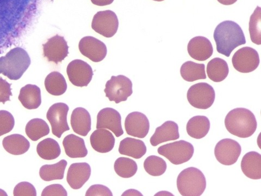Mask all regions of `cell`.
<instances>
[{"mask_svg": "<svg viewBox=\"0 0 261 196\" xmlns=\"http://www.w3.org/2000/svg\"><path fill=\"white\" fill-rule=\"evenodd\" d=\"M38 0H0V55L26 34Z\"/></svg>", "mask_w": 261, "mask_h": 196, "instance_id": "6da1fadb", "label": "cell"}, {"mask_svg": "<svg viewBox=\"0 0 261 196\" xmlns=\"http://www.w3.org/2000/svg\"><path fill=\"white\" fill-rule=\"evenodd\" d=\"M214 36L218 53L227 57L236 47L246 43L242 28L232 21L220 23L215 30Z\"/></svg>", "mask_w": 261, "mask_h": 196, "instance_id": "7a4b0ae2", "label": "cell"}, {"mask_svg": "<svg viewBox=\"0 0 261 196\" xmlns=\"http://www.w3.org/2000/svg\"><path fill=\"white\" fill-rule=\"evenodd\" d=\"M225 125L228 132L233 135L248 138L256 132L257 122L254 114L250 110L237 108L227 113Z\"/></svg>", "mask_w": 261, "mask_h": 196, "instance_id": "3957f363", "label": "cell"}, {"mask_svg": "<svg viewBox=\"0 0 261 196\" xmlns=\"http://www.w3.org/2000/svg\"><path fill=\"white\" fill-rule=\"evenodd\" d=\"M30 64L28 53L21 47H15L5 56L0 57V74L11 80H18L27 70Z\"/></svg>", "mask_w": 261, "mask_h": 196, "instance_id": "277c9868", "label": "cell"}, {"mask_svg": "<svg viewBox=\"0 0 261 196\" xmlns=\"http://www.w3.org/2000/svg\"><path fill=\"white\" fill-rule=\"evenodd\" d=\"M177 187L183 196H200L206 189V178L198 168L189 167L178 175Z\"/></svg>", "mask_w": 261, "mask_h": 196, "instance_id": "5b68a950", "label": "cell"}, {"mask_svg": "<svg viewBox=\"0 0 261 196\" xmlns=\"http://www.w3.org/2000/svg\"><path fill=\"white\" fill-rule=\"evenodd\" d=\"M194 149L190 142L184 140L168 143L159 147L158 153L173 164L178 165L190 161L193 156Z\"/></svg>", "mask_w": 261, "mask_h": 196, "instance_id": "8992f818", "label": "cell"}, {"mask_svg": "<svg viewBox=\"0 0 261 196\" xmlns=\"http://www.w3.org/2000/svg\"><path fill=\"white\" fill-rule=\"evenodd\" d=\"M104 92L111 102H125L133 93L132 81L124 76H112L106 83Z\"/></svg>", "mask_w": 261, "mask_h": 196, "instance_id": "52a82bcc", "label": "cell"}, {"mask_svg": "<svg viewBox=\"0 0 261 196\" xmlns=\"http://www.w3.org/2000/svg\"><path fill=\"white\" fill-rule=\"evenodd\" d=\"M187 97L194 108L206 110L214 104L216 93L210 85L200 83L192 86L187 92Z\"/></svg>", "mask_w": 261, "mask_h": 196, "instance_id": "ba28073f", "label": "cell"}, {"mask_svg": "<svg viewBox=\"0 0 261 196\" xmlns=\"http://www.w3.org/2000/svg\"><path fill=\"white\" fill-rule=\"evenodd\" d=\"M92 28L103 37L111 38L116 35L119 28L117 15L110 10L98 12L94 16Z\"/></svg>", "mask_w": 261, "mask_h": 196, "instance_id": "9c48e42d", "label": "cell"}, {"mask_svg": "<svg viewBox=\"0 0 261 196\" xmlns=\"http://www.w3.org/2000/svg\"><path fill=\"white\" fill-rule=\"evenodd\" d=\"M69 110L66 104L59 103L53 105L47 112L46 117L51 126L53 134L59 138L70 130L67 121Z\"/></svg>", "mask_w": 261, "mask_h": 196, "instance_id": "30bf717a", "label": "cell"}, {"mask_svg": "<svg viewBox=\"0 0 261 196\" xmlns=\"http://www.w3.org/2000/svg\"><path fill=\"white\" fill-rule=\"evenodd\" d=\"M259 57L255 49L244 47L233 55L232 63L234 68L242 73H249L256 70L259 64Z\"/></svg>", "mask_w": 261, "mask_h": 196, "instance_id": "8fae6325", "label": "cell"}, {"mask_svg": "<svg viewBox=\"0 0 261 196\" xmlns=\"http://www.w3.org/2000/svg\"><path fill=\"white\" fill-rule=\"evenodd\" d=\"M242 152L238 142L230 138H225L218 142L215 149L217 161L225 166H231L238 161Z\"/></svg>", "mask_w": 261, "mask_h": 196, "instance_id": "7c38bea8", "label": "cell"}, {"mask_svg": "<svg viewBox=\"0 0 261 196\" xmlns=\"http://www.w3.org/2000/svg\"><path fill=\"white\" fill-rule=\"evenodd\" d=\"M67 72L70 83L80 87H87L93 76L91 65L81 60L71 61L68 65Z\"/></svg>", "mask_w": 261, "mask_h": 196, "instance_id": "4fadbf2b", "label": "cell"}, {"mask_svg": "<svg viewBox=\"0 0 261 196\" xmlns=\"http://www.w3.org/2000/svg\"><path fill=\"white\" fill-rule=\"evenodd\" d=\"M43 55L48 61L56 64L62 62L69 54V46L65 38L57 35L43 45Z\"/></svg>", "mask_w": 261, "mask_h": 196, "instance_id": "5bb4252c", "label": "cell"}, {"mask_svg": "<svg viewBox=\"0 0 261 196\" xmlns=\"http://www.w3.org/2000/svg\"><path fill=\"white\" fill-rule=\"evenodd\" d=\"M79 48L82 54L94 62L102 61L108 53L106 45L101 40L92 36L81 39Z\"/></svg>", "mask_w": 261, "mask_h": 196, "instance_id": "9a60e30c", "label": "cell"}, {"mask_svg": "<svg viewBox=\"0 0 261 196\" xmlns=\"http://www.w3.org/2000/svg\"><path fill=\"white\" fill-rule=\"evenodd\" d=\"M96 129H109L117 137L123 135L120 114L112 108L101 110L97 114Z\"/></svg>", "mask_w": 261, "mask_h": 196, "instance_id": "2e32d148", "label": "cell"}, {"mask_svg": "<svg viewBox=\"0 0 261 196\" xmlns=\"http://www.w3.org/2000/svg\"><path fill=\"white\" fill-rule=\"evenodd\" d=\"M125 128L128 135L143 138L149 132V120L144 114L140 112H133L127 116L125 121Z\"/></svg>", "mask_w": 261, "mask_h": 196, "instance_id": "e0dca14e", "label": "cell"}, {"mask_svg": "<svg viewBox=\"0 0 261 196\" xmlns=\"http://www.w3.org/2000/svg\"><path fill=\"white\" fill-rule=\"evenodd\" d=\"M91 175V168L88 163H74L68 169L67 181L72 189L78 190L88 181Z\"/></svg>", "mask_w": 261, "mask_h": 196, "instance_id": "ac0fdd59", "label": "cell"}, {"mask_svg": "<svg viewBox=\"0 0 261 196\" xmlns=\"http://www.w3.org/2000/svg\"><path fill=\"white\" fill-rule=\"evenodd\" d=\"M187 50L192 58L199 61L208 60L214 53V48L210 40L202 36L191 39Z\"/></svg>", "mask_w": 261, "mask_h": 196, "instance_id": "d6986e66", "label": "cell"}, {"mask_svg": "<svg viewBox=\"0 0 261 196\" xmlns=\"http://www.w3.org/2000/svg\"><path fill=\"white\" fill-rule=\"evenodd\" d=\"M92 148L96 152L106 153L111 151L115 144V137L106 129H97L90 137Z\"/></svg>", "mask_w": 261, "mask_h": 196, "instance_id": "ffe728a7", "label": "cell"}, {"mask_svg": "<svg viewBox=\"0 0 261 196\" xmlns=\"http://www.w3.org/2000/svg\"><path fill=\"white\" fill-rule=\"evenodd\" d=\"M179 138L177 124L175 121L169 120L156 129L150 141L152 146H156L162 143L177 140Z\"/></svg>", "mask_w": 261, "mask_h": 196, "instance_id": "44dd1931", "label": "cell"}, {"mask_svg": "<svg viewBox=\"0 0 261 196\" xmlns=\"http://www.w3.org/2000/svg\"><path fill=\"white\" fill-rule=\"evenodd\" d=\"M70 122L73 132L79 135L86 136L91 130V114L84 108H77L73 110Z\"/></svg>", "mask_w": 261, "mask_h": 196, "instance_id": "7402d4cb", "label": "cell"}, {"mask_svg": "<svg viewBox=\"0 0 261 196\" xmlns=\"http://www.w3.org/2000/svg\"><path fill=\"white\" fill-rule=\"evenodd\" d=\"M241 169L248 178L258 180L261 179V155L256 152L247 153L241 161Z\"/></svg>", "mask_w": 261, "mask_h": 196, "instance_id": "603a6c76", "label": "cell"}, {"mask_svg": "<svg viewBox=\"0 0 261 196\" xmlns=\"http://www.w3.org/2000/svg\"><path fill=\"white\" fill-rule=\"evenodd\" d=\"M18 99L24 108L37 109L42 104L40 89L35 85H27L21 88Z\"/></svg>", "mask_w": 261, "mask_h": 196, "instance_id": "cb8c5ba5", "label": "cell"}, {"mask_svg": "<svg viewBox=\"0 0 261 196\" xmlns=\"http://www.w3.org/2000/svg\"><path fill=\"white\" fill-rule=\"evenodd\" d=\"M65 154L71 158H85L88 154L83 138L70 134L64 138L63 141Z\"/></svg>", "mask_w": 261, "mask_h": 196, "instance_id": "d4e9b609", "label": "cell"}, {"mask_svg": "<svg viewBox=\"0 0 261 196\" xmlns=\"http://www.w3.org/2000/svg\"><path fill=\"white\" fill-rule=\"evenodd\" d=\"M146 151V146L143 141L130 137H126L122 140L119 148L120 154L136 159L142 158Z\"/></svg>", "mask_w": 261, "mask_h": 196, "instance_id": "484cf974", "label": "cell"}, {"mask_svg": "<svg viewBox=\"0 0 261 196\" xmlns=\"http://www.w3.org/2000/svg\"><path fill=\"white\" fill-rule=\"evenodd\" d=\"M3 144L8 153L14 155H20L27 153L30 147V142L20 134H13L5 137Z\"/></svg>", "mask_w": 261, "mask_h": 196, "instance_id": "4316f807", "label": "cell"}, {"mask_svg": "<svg viewBox=\"0 0 261 196\" xmlns=\"http://www.w3.org/2000/svg\"><path fill=\"white\" fill-rule=\"evenodd\" d=\"M210 121L204 116H197L191 118L187 122L186 130L188 134L195 139L205 137L209 132Z\"/></svg>", "mask_w": 261, "mask_h": 196, "instance_id": "83f0119b", "label": "cell"}, {"mask_svg": "<svg viewBox=\"0 0 261 196\" xmlns=\"http://www.w3.org/2000/svg\"><path fill=\"white\" fill-rule=\"evenodd\" d=\"M229 72L227 62L223 59L215 58L211 60L207 65V74L209 79L215 82L220 83L224 81L228 76Z\"/></svg>", "mask_w": 261, "mask_h": 196, "instance_id": "f1b7e54d", "label": "cell"}, {"mask_svg": "<svg viewBox=\"0 0 261 196\" xmlns=\"http://www.w3.org/2000/svg\"><path fill=\"white\" fill-rule=\"evenodd\" d=\"M45 86L48 93L55 96L63 94L67 89L66 80L58 71L49 74L45 80Z\"/></svg>", "mask_w": 261, "mask_h": 196, "instance_id": "f546056e", "label": "cell"}, {"mask_svg": "<svg viewBox=\"0 0 261 196\" xmlns=\"http://www.w3.org/2000/svg\"><path fill=\"white\" fill-rule=\"evenodd\" d=\"M180 74L183 79L188 82L206 79L205 64L191 61H187L182 65Z\"/></svg>", "mask_w": 261, "mask_h": 196, "instance_id": "4dcf8cb0", "label": "cell"}, {"mask_svg": "<svg viewBox=\"0 0 261 196\" xmlns=\"http://www.w3.org/2000/svg\"><path fill=\"white\" fill-rule=\"evenodd\" d=\"M37 152L41 158L52 160L60 157L61 150L58 142L53 138H47L38 143Z\"/></svg>", "mask_w": 261, "mask_h": 196, "instance_id": "1f68e13d", "label": "cell"}, {"mask_svg": "<svg viewBox=\"0 0 261 196\" xmlns=\"http://www.w3.org/2000/svg\"><path fill=\"white\" fill-rule=\"evenodd\" d=\"M67 166V161L65 160H61L54 165H44L40 169V177L46 182L62 180Z\"/></svg>", "mask_w": 261, "mask_h": 196, "instance_id": "d6a6232c", "label": "cell"}, {"mask_svg": "<svg viewBox=\"0 0 261 196\" xmlns=\"http://www.w3.org/2000/svg\"><path fill=\"white\" fill-rule=\"evenodd\" d=\"M25 132L32 141H37L50 133V128L43 119L35 118L28 122Z\"/></svg>", "mask_w": 261, "mask_h": 196, "instance_id": "836d02e7", "label": "cell"}, {"mask_svg": "<svg viewBox=\"0 0 261 196\" xmlns=\"http://www.w3.org/2000/svg\"><path fill=\"white\" fill-rule=\"evenodd\" d=\"M114 170L120 177L129 178L134 176L137 173L138 166L137 163L127 158H119L114 163Z\"/></svg>", "mask_w": 261, "mask_h": 196, "instance_id": "e575fe53", "label": "cell"}, {"mask_svg": "<svg viewBox=\"0 0 261 196\" xmlns=\"http://www.w3.org/2000/svg\"><path fill=\"white\" fill-rule=\"evenodd\" d=\"M144 167L149 175L158 177L166 173L167 166L166 162L162 158L155 155H151L145 159Z\"/></svg>", "mask_w": 261, "mask_h": 196, "instance_id": "d590c367", "label": "cell"}, {"mask_svg": "<svg viewBox=\"0 0 261 196\" xmlns=\"http://www.w3.org/2000/svg\"><path fill=\"white\" fill-rule=\"evenodd\" d=\"M261 8L257 6L250 16L249 33L251 42L256 45L261 44Z\"/></svg>", "mask_w": 261, "mask_h": 196, "instance_id": "8d00e7d4", "label": "cell"}, {"mask_svg": "<svg viewBox=\"0 0 261 196\" xmlns=\"http://www.w3.org/2000/svg\"><path fill=\"white\" fill-rule=\"evenodd\" d=\"M14 125V118L11 113L7 111H0V136L11 132Z\"/></svg>", "mask_w": 261, "mask_h": 196, "instance_id": "74e56055", "label": "cell"}, {"mask_svg": "<svg viewBox=\"0 0 261 196\" xmlns=\"http://www.w3.org/2000/svg\"><path fill=\"white\" fill-rule=\"evenodd\" d=\"M14 196H36L37 191L34 185L28 182H21L14 188Z\"/></svg>", "mask_w": 261, "mask_h": 196, "instance_id": "f35d334b", "label": "cell"}, {"mask_svg": "<svg viewBox=\"0 0 261 196\" xmlns=\"http://www.w3.org/2000/svg\"><path fill=\"white\" fill-rule=\"evenodd\" d=\"M12 84L0 77V103L4 104L8 101H11L10 96L13 95L11 88Z\"/></svg>", "mask_w": 261, "mask_h": 196, "instance_id": "ab89813d", "label": "cell"}, {"mask_svg": "<svg viewBox=\"0 0 261 196\" xmlns=\"http://www.w3.org/2000/svg\"><path fill=\"white\" fill-rule=\"evenodd\" d=\"M86 196H113V194L107 186L96 184L89 188Z\"/></svg>", "mask_w": 261, "mask_h": 196, "instance_id": "60d3db41", "label": "cell"}, {"mask_svg": "<svg viewBox=\"0 0 261 196\" xmlns=\"http://www.w3.org/2000/svg\"><path fill=\"white\" fill-rule=\"evenodd\" d=\"M52 195L67 196L68 193L62 185L53 184L46 187L42 193V196Z\"/></svg>", "mask_w": 261, "mask_h": 196, "instance_id": "b9f144b4", "label": "cell"}, {"mask_svg": "<svg viewBox=\"0 0 261 196\" xmlns=\"http://www.w3.org/2000/svg\"><path fill=\"white\" fill-rule=\"evenodd\" d=\"M114 0H91L92 3L98 6H105L111 5Z\"/></svg>", "mask_w": 261, "mask_h": 196, "instance_id": "7bdbcfd3", "label": "cell"}, {"mask_svg": "<svg viewBox=\"0 0 261 196\" xmlns=\"http://www.w3.org/2000/svg\"><path fill=\"white\" fill-rule=\"evenodd\" d=\"M124 195H126V196H128H128L129 195H132V196H134V195H136V196L141 195V196H142L143 194L140 191H137L136 190H135V189H129V190H128L126 191L123 193H122V196H124Z\"/></svg>", "mask_w": 261, "mask_h": 196, "instance_id": "ee69618b", "label": "cell"}, {"mask_svg": "<svg viewBox=\"0 0 261 196\" xmlns=\"http://www.w3.org/2000/svg\"><path fill=\"white\" fill-rule=\"evenodd\" d=\"M217 1L222 5L229 6L235 4L238 0H217Z\"/></svg>", "mask_w": 261, "mask_h": 196, "instance_id": "f6af8a7d", "label": "cell"}, {"mask_svg": "<svg viewBox=\"0 0 261 196\" xmlns=\"http://www.w3.org/2000/svg\"><path fill=\"white\" fill-rule=\"evenodd\" d=\"M155 195H174L173 194L168 191H160L155 194Z\"/></svg>", "mask_w": 261, "mask_h": 196, "instance_id": "bcb514c9", "label": "cell"}, {"mask_svg": "<svg viewBox=\"0 0 261 196\" xmlns=\"http://www.w3.org/2000/svg\"><path fill=\"white\" fill-rule=\"evenodd\" d=\"M0 195L7 196V194L4 190L0 189Z\"/></svg>", "mask_w": 261, "mask_h": 196, "instance_id": "7dc6e473", "label": "cell"}, {"mask_svg": "<svg viewBox=\"0 0 261 196\" xmlns=\"http://www.w3.org/2000/svg\"><path fill=\"white\" fill-rule=\"evenodd\" d=\"M153 1L158 2H161L165 1V0H153Z\"/></svg>", "mask_w": 261, "mask_h": 196, "instance_id": "c3c4849f", "label": "cell"}]
</instances>
